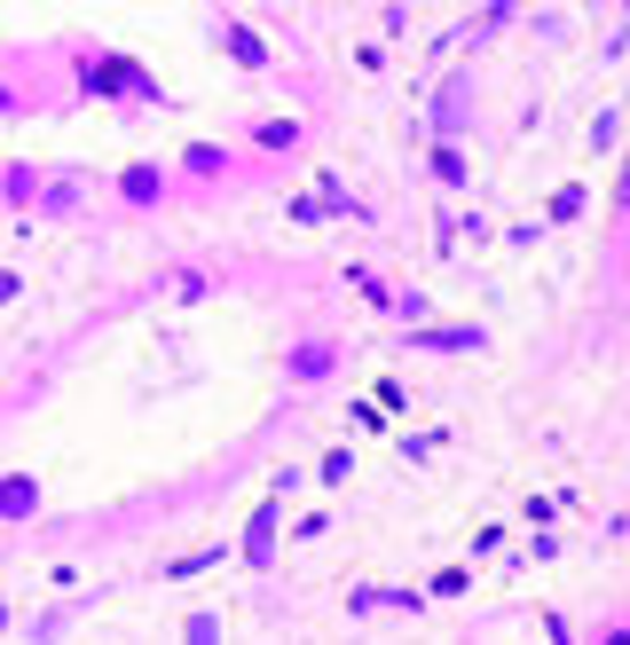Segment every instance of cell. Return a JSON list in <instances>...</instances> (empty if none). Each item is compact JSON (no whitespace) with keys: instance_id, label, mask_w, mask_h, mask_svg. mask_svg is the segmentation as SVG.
Returning <instances> with one entry per match:
<instances>
[{"instance_id":"277c9868","label":"cell","mask_w":630,"mask_h":645,"mask_svg":"<svg viewBox=\"0 0 630 645\" xmlns=\"http://www.w3.org/2000/svg\"><path fill=\"white\" fill-rule=\"evenodd\" d=\"M331 362H339L331 347H300V355H292V379H331Z\"/></svg>"},{"instance_id":"52a82bcc","label":"cell","mask_w":630,"mask_h":645,"mask_svg":"<svg viewBox=\"0 0 630 645\" xmlns=\"http://www.w3.org/2000/svg\"><path fill=\"white\" fill-rule=\"evenodd\" d=\"M228 55H237V63H269V48H260L252 32H228Z\"/></svg>"},{"instance_id":"3957f363","label":"cell","mask_w":630,"mask_h":645,"mask_svg":"<svg viewBox=\"0 0 630 645\" xmlns=\"http://www.w3.org/2000/svg\"><path fill=\"white\" fill-rule=\"evenodd\" d=\"M40 197V213H79V182H48V189H32Z\"/></svg>"},{"instance_id":"ba28073f","label":"cell","mask_w":630,"mask_h":645,"mask_svg":"<svg viewBox=\"0 0 630 645\" xmlns=\"http://www.w3.org/2000/svg\"><path fill=\"white\" fill-rule=\"evenodd\" d=\"M182 165H189V174H221V150H213V142H197Z\"/></svg>"},{"instance_id":"9c48e42d","label":"cell","mask_w":630,"mask_h":645,"mask_svg":"<svg viewBox=\"0 0 630 645\" xmlns=\"http://www.w3.org/2000/svg\"><path fill=\"white\" fill-rule=\"evenodd\" d=\"M9 111H16V87H9V79H0V119H9Z\"/></svg>"},{"instance_id":"6da1fadb","label":"cell","mask_w":630,"mask_h":645,"mask_svg":"<svg viewBox=\"0 0 630 645\" xmlns=\"http://www.w3.org/2000/svg\"><path fill=\"white\" fill-rule=\"evenodd\" d=\"M32 512H40V488H32V481H9V488H0V520H32Z\"/></svg>"},{"instance_id":"7a4b0ae2","label":"cell","mask_w":630,"mask_h":645,"mask_svg":"<svg viewBox=\"0 0 630 645\" xmlns=\"http://www.w3.org/2000/svg\"><path fill=\"white\" fill-rule=\"evenodd\" d=\"M434 182H442V189L466 182V150H457V142H434Z\"/></svg>"},{"instance_id":"5b68a950","label":"cell","mask_w":630,"mask_h":645,"mask_svg":"<svg viewBox=\"0 0 630 645\" xmlns=\"http://www.w3.org/2000/svg\"><path fill=\"white\" fill-rule=\"evenodd\" d=\"M119 189H126V197H135V206H158V197H165V182L150 174V165H135V174H126Z\"/></svg>"},{"instance_id":"8992f818","label":"cell","mask_w":630,"mask_h":645,"mask_svg":"<svg viewBox=\"0 0 630 645\" xmlns=\"http://www.w3.org/2000/svg\"><path fill=\"white\" fill-rule=\"evenodd\" d=\"M269 528H276V512H260V520H252V543H245V551H252V567H269V559H276V543H269Z\"/></svg>"}]
</instances>
